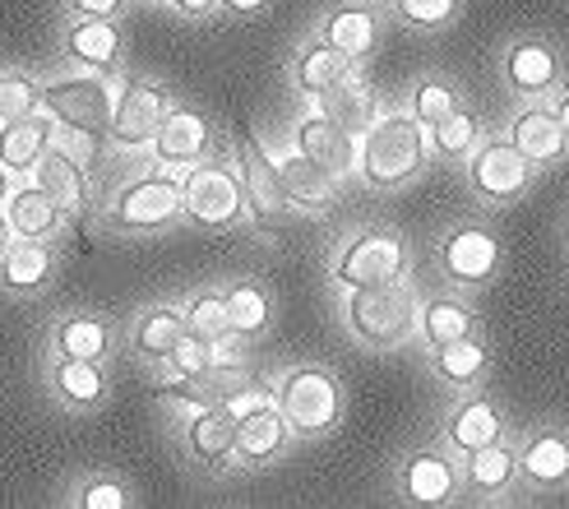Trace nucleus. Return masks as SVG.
Wrapping results in <instances>:
<instances>
[{"mask_svg":"<svg viewBox=\"0 0 569 509\" xmlns=\"http://www.w3.org/2000/svg\"><path fill=\"white\" fill-rule=\"evenodd\" d=\"M431 158V126H421L412 111H385L357 139V172L366 186L393 190L412 181Z\"/></svg>","mask_w":569,"mask_h":509,"instance_id":"1","label":"nucleus"},{"mask_svg":"<svg viewBox=\"0 0 569 509\" xmlns=\"http://www.w3.org/2000/svg\"><path fill=\"white\" fill-rule=\"evenodd\" d=\"M172 222H181V177L172 167L130 177L102 200V228L121 237H153L167 232Z\"/></svg>","mask_w":569,"mask_h":509,"instance_id":"2","label":"nucleus"},{"mask_svg":"<svg viewBox=\"0 0 569 509\" xmlns=\"http://www.w3.org/2000/svg\"><path fill=\"white\" fill-rule=\"evenodd\" d=\"M121 89H126L121 70H66L42 79V111L56 126L107 130Z\"/></svg>","mask_w":569,"mask_h":509,"instance_id":"3","label":"nucleus"},{"mask_svg":"<svg viewBox=\"0 0 569 509\" xmlns=\"http://www.w3.org/2000/svg\"><path fill=\"white\" fill-rule=\"evenodd\" d=\"M273 403L288 417L292 436L301 440H320L338 427L343 417V385L325 366H292L273 380Z\"/></svg>","mask_w":569,"mask_h":509,"instance_id":"4","label":"nucleus"},{"mask_svg":"<svg viewBox=\"0 0 569 509\" xmlns=\"http://www.w3.org/2000/svg\"><path fill=\"white\" fill-rule=\"evenodd\" d=\"M181 218L199 232H232L246 218L241 172L232 162L199 158L181 167Z\"/></svg>","mask_w":569,"mask_h":509,"instance_id":"5","label":"nucleus"},{"mask_svg":"<svg viewBox=\"0 0 569 509\" xmlns=\"http://www.w3.org/2000/svg\"><path fill=\"white\" fill-rule=\"evenodd\" d=\"M343 320L352 338L366 348H398L417 329V301L403 282H380V288H348Z\"/></svg>","mask_w":569,"mask_h":509,"instance_id":"6","label":"nucleus"},{"mask_svg":"<svg viewBox=\"0 0 569 509\" xmlns=\"http://www.w3.org/2000/svg\"><path fill=\"white\" fill-rule=\"evenodd\" d=\"M167 111H172V89H162L153 79H126L117 111H111V121H107V144L121 153L149 149Z\"/></svg>","mask_w":569,"mask_h":509,"instance_id":"7","label":"nucleus"},{"mask_svg":"<svg viewBox=\"0 0 569 509\" xmlns=\"http://www.w3.org/2000/svg\"><path fill=\"white\" fill-rule=\"evenodd\" d=\"M408 250L393 232H361L333 260V278L343 288H380V282H403Z\"/></svg>","mask_w":569,"mask_h":509,"instance_id":"8","label":"nucleus"},{"mask_svg":"<svg viewBox=\"0 0 569 509\" xmlns=\"http://www.w3.org/2000/svg\"><path fill=\"white\" fill-rule=\"evenodd\" d=\"M237 172H241V194H246V218L260 232H278L282 222H288L292 204H288V194H282L273 153H264L254 139H246V153H241Z\"/></svg>","mask_w":569,"mask_h":509,"instance_id":"9","label":"nucleus"},{"mask_svg":"<svg viewBox=\"0 0 569 509\" xmlns=\"http://www.w3.org/2000/svg\"><path fill=\"white\" fill-rule=\"evenodd\" d=\"M292 149L301 158H310L316 167H325V172L343 186L352 172H357V134L343 130L338 121H329L325 111H306V117L297 121L292 130Z\"/></svg>","mask_w":569,"mask_h":509,"instance_id":"10","label":"nucleus"},{"mask_svg":"<svg viewBox=\"0 0 569 509\" xmlns=\"http://www.w3.org/2000/svg\"><path fill=\"white\" fill-rule=\"evenodd\" d=\"M468 181H472V190L481 194V200L505 204V200H519V194L528 190L532 162H528L515 144L496 139V144L477 149V158H472V167H468Z\"/></svg>","mask_w":569,"mask_h":509,"instance_id":"11","label":"nucleus"},{"mask_svg":"<svg viewBox=\"0 0 569 509\" xmlns=\"http://www.w3.org/2000/svg\"><path fill=\"white\" fill-rule=\"evenodd\" d=\"M47 393L66 412H93L107 403L111 380L102 361H79V357H51L47 361Z\"/></svg>","mask_w":569,"mask_h":509,"instance_id":"12","label":"nucleus"},{"mask_svg":"<svg viewBox=\"0 0 569 509\" xmlns=\"http://www.w3.org/2000/svg\"><path fill=\"white\" fill-rule=\"evenodd\" d=\"M209 144H213V126L204 111H194V107H177L162 117L158 134H153V158L162 167H172V172H181V167L199 162V158H209Z\"/></svg>","mask_w":569,"mask_h":509,"instance_id":"13","label":"nucleus"},{"mask_svg":"<svg viewBox=\"0 0 569 509\" xmlns=\"http://www.w3.org/2000/svg\"><path fill=\"white\" fill-rule=\"evenodd\" d=\"M121 23L117 19H70L61 33V56L70 70H121Z\"/></svg>","mask_w":569,"mask_h":509,"instance_id":"14","label":"nucleus"},{"mask_svg":"<svg viewBox=\"0 0 569 509\" xmlns=\"http://www.w3.org/2000/svg\"><path fill=\"white\" fill-rule=\"evenodd\" d=\"M51 357H79V361H107L117 348V329L98 310H66L47 329Z\"/></svg>","mask_w":569,"mask_h":509,"instance_id":"15","label":"nucleus"},{"mask_svg":"<svg viewBox=\"0 0 569 509\" xmlns=\"http://www.w3.org/2000/svg\"><path fill=\"white\" fill-rule=\"evenodd\" d=\"M56 278V246L33 237H10L0 250V292L6 297H38Z\"/></svg>","mask_w":569,"mask_h":509,"instance_id":"16","label":"nucleus"},{"mask_svg":"<svg viewBox=\"0 0 569 509\" xmlns=\"http://www.w3.org/2000/svg\"><path fill=\"white\" fill-rule=\"evenodd\" d=\"M440 269L459 288H477L500 269V241L487 228H459L440 246Z\"/></svg>","mask_w":569,"mask_h":509,"instance_id":"17","label":"nucleus"},{"mask_svg":"<svg viewBox=\"0 0 569 509\" xmlns=\"http://www.w3.org/2000/svg\"><path fill=\"white\" fill-rule=\"evenodd\" d=\"M186 449H190V459L194 463H204V468H227V463H237V421L232 412H227L218 399L209 403H199L186 412Z\"/></svg>","mask_w":569,"mask_h":509,"instance_id":"18","label":"nucleus"},{"mask_svg":"<svg viewBox=\"0 0 569 509\" xmlns=\"http://www.w3.org/2000/svg\"><path fill=\"white\" fill-rule=\"evenodd\" d=\"M6 218H10V232L14 237H33V241H56L66 232V213L56 209V200L51 194L33 181V177H23V181H14L10 186V194H6Z\"/></svg>","mask_w":569,"mask_h":509,"instance_id":"19","label":"nucleus"},{"mask_svg":"<svg viewBox=\"0 0 569 509\" xmlns=\"http://www.w3.org/2000/svg\"><path fill=\"white\" fill-rule=\"evenodd\" d=\"M278 181H282V194H288V204L297 213H329L338 204V181L325 172V167H316L310 158H301L297 149L278 153Z\"/></svg>","mask_w":569,"mask_h":509,"instance_id":"20","label":"nucleus"},{"mask_svg":"<svg viewBox=\"0 0 569 509\" xmlns=\"http://www.w3.org/2000/svg\"><path fill=\"white\" fill-rule=\"evenodd\" d=\"M51 117L47 111H33V117H6L0 121V167L23 181L33 177V167L42 162V153L51 149Z\"/></svg>","mask_w":569,"mask_h":509,"instance_id":"21","label":"nucleus"},{"mask_svg":"<svg viewBox=\"0 0 569 509\" xmlns=\"http://www.w3.org/2000/svg\"><path fill=\"white\" fill-rule=\"evenodd\" d=\"M310 102H316V111H325L329 121H338L343 130H352L357 139H361V130H366V126H371V121L380 117V102H376L371 79H361L352 66H348L343 74H338L320 98H310Z\"/></svg>","mask_w":569,"mask_h":509,"instance_id":"22","label":"nucleus"},{"mask_svg":"<svg viewBox=\"0 0 569 509\" xmlns=\"http://www.w3.org/2000/svg\"><path fill=\"white\" fill-rule=\"evenodd\" d=\"M292 440V427H288V417L278 412V403H260V408H250L237 417V463H269L278 459L282 449H288Z\"/></svg>","mask_w":569,"mask_h":509,"instance_id":"23","label":"nucleus"},{"mask_svg":"<svg viewBox=\"0 0 569 509\" xmlns=\"http://www.w3.org/2000/svg\"><path fill=\"white\" fill-rule=\"evenodd\" d=\"M33 181L51 194L56 209H61L66 218H79L83 209L93 204V181H89V172H83L74 158H66L61 149H47V153H42V162L33 167Z\"/></svg>","mask_w":569,"mask_h":509,"instance_id":"24","label":"nucleus"},{"mask_svg":"<svg viewBox=\"0 0 569 509\" xmlns=\"http://www.w3.org/2000/svg\"><path fill=\"white\" fill-rule=\"evenodd\" d=\"M509 144H515L532 167H547V162H560L565 158L569 134L556 121V111L528 107V111H519V117H515V126H509Z\"/></svg>","mask_w":569,"mask_h":509,"instance_id":"25","label":"nucleus"},{"mask_svg":"<svg viewBox=\"0 0 569 509\" xmlns=\"http://www.w3.org/2000/svg\"><path fill=\"white\" fill-rule=\"evenodd\" d=\"M181 333H186L181 306H144L134 316V325H130V352L139 361H149V366H162Z\"/></svg>","mask_w":569,"mask_h":509,"instance_id":"26","label":"nucleus"},{"mask_svg":"<svg viewBox=\"0 0 569 509\" xmlns=\"http://www.w3.org/2000/svg\"><path fill=\"white\" fill-rule=\"evenodd\" d=\"M320 38L333 51H343L348 61H366V56L376 51V42H380V19H376L371 6H338L320 23Z\"/></svg>","mask_w":569,"mask_h":509,"instance_id":"27","label":"nucleus"},{"mask_svg":"<svg viewBox=\"0 0 569 509\" xmlns=\"http://www.w3.org/2000/svg\"><path fill=\"white\" fill-rule=\"evenodd\" d=\"M398 487H403V496L412 505H445L459 491V472H453V463L445 455H436V449H421V455H412L403 463V472H398Z\"/></svg>","mask_w":569,"mask_h":509,"instance_id":"28","label":"nucleus"},{"mask_svg":"<svg viewBox=\"0 0 569 509\" xmlns=\"http://www.w3.org/2000/svg\"><path fill=\"white\" fill-rule=\"evenodd\" d=\"M505 79H509V89L523 93V98H537V93H547L551 83L560 79V61H556V51L551 42H515L505 56Z\"/></svg>","mask_w":569,"mask_h":509,"instance_id":"29","label":"nucleus"},{"mask_svg":"<svg viewBox=\"0 0 569 509\" xmlns=\"http://www.w3.org/2000/svg\"><path fill=\"white\" fill-rule=\"evenodd\" d=\"M500 431H505V417H500V408H496L491 399H468V403H459V408L449 412V427H445L449 445L459 449V455H472V449L500 440Z\"/></svg>","mask_w":569,"mask_h":509,"instance_id":"30","label":"nucleus"},{"mask_svg":"<svg viewBox=\"0 0 569 509\" xmlns=\"http://www.w3.org/2000/svg\"><path fill=\"white\" fill-rule=\"evenodd\" d=\"M348 66H352V61H348L343 51H333L325 38H316V42H306V47L297 51V61H292V83H297V93H301V98H320Z\"/></svg>","mask_w":569,"mask_h":509,"instance_id":"31","label":"nucleus"},{"mask_svg":"<svg viewBox=\"0 0 569 509\" xmlns=\"http://www.w3.org/2000/svg\"><path fill=\"white\" fill-rule=\"evenodd\" d=\"M519 472L532 487H560L569 477V440L560 431H542L532 436L528 449L519 455Z\"/></svg>","mask_w":569,"mask_h":509,"instance_id":"32","label":"nucleus"},{"mask_svg":"<svg viewBox=\"0 0 569 509\" xmlns=\"http://www.w3.org/2000/svg\"><path fill=\"white\" fill-rule=\"evenodd\" d=\"M222 301H227V325H232L237 333H246V338H260L273 325V297L254 278L232 282V288L222 292Z\"/></svg>","mask_w":569,"mask_h":509,"instance_id":"33","label":"nucleus"},{"mask_svg":"<svg viewBox=\"0 0 569 509\" xmlns=\"http://www.w3.org/2000/svg\"><path fill=\"white\" fill-rule=\"evenodd\" d=\"M417 329H421V338L431 348L453 343V338H468L472 333V310L463 301H449V297L426 301V306H417Z\"/></svg>","mask_w":569,"mask_h":509,"instance_id":"34","label":"nucleus"},{"mask_svg":"<svg viewBox=\"0 0 569 509\" xmlns=\"http://www.w3.org/2000/svg\"><path fill=\"white\" fill-rule=\"evenodd\" d=\"M515 472H519V455L509 445H500V440H491V445H481V449H472L468 455V487H477V491H505L509 482H515Z\"/></svg>","mask_w":569,"mask_h":509,"instance_id":"35","label":"nucleus"},{"mask_svg":"<svg viewBox=\"0 0 569 509\" xmlns=\"http://www.w3.org/2000/svg\"><path fill=\"white\" fill-rule=\"evenodd\" d=\"M431 366H436V376L449 380V385H472L481 371H487V348H481L472 333L468 338H453V343H440L436 348Z\"/></svg>","mask_w":569,"mask_h":509,"instance_id":"36","label":"nucleus"},{"mask_svg":"<svg viewBox=\"0 0 569 509\" xmlns=\"http://www.w3.org/2000/svg\"><path fill=\"white\" fill-rule=\"evenodd\" d=\"M477 139H481V121L472 117V111L453 107L445 121L431 126V153H440V158H468L477 149Z\"/></svg>","mask_w":569,"mask_h":509,"instance_id":"37","label":"nucleus"},{"mask_svg":"<svg viewBox=\"0 0 569 509\" xmlns=\"http://www.w3.org/2000/svg\"><path fill=\"white\" fill-rule=\"evenodd\" d=\"M51 149H61L66 158H74L83 172H98L102 153H107V130H79V126H51Z\"/></svg>","mask_w":569,"mask_h":509,"instance_id":"38","label":"nucleus"},{"mask_svg":"<svg viewBox=\"0 0 569 509\" xmlns=\"http://www.w3.org/2000/svg\"><path fill=\"white\" fill-rule=\"evenodd\" d=\"M42 111V79L28 70H0V121Z\"/></svg>","mask_w":569,"mask_h":509,"instance_id":"39","label":"nucleus"},{"mask_svg":"<svg viewBox=\"0 0 569 509\" xmlns=\"http://www.w3.org/2000/svg\"><path fill=\"white\" fill-rule=\"evenodd\" d=\"M181 316H186V333L204 338V343L232 329V325H227V301H222V292H194V297L181 306Z\"/></svg>","mask_w":569,"mask_h":509,"instance_id":"40","label":"nucleus"},{"mask_svg":"<svg viewBox=\"0 0 569 509\" xmlns=\"http://www.w3.org/2000/svg\"><path fill=\"white\" fill-rule=\"evenodd\" d=\"M162 366H167V376H172V380H190V385L209 380V343H204V338H194V333H181L177 348L167 352Z\"/></svg>","mask_w":569,"mask_h":509,"instance_id":"41","label":"nucleus"},{"mask_svg":"<svg viewBox=\"0 0 569 509\" xmlns=\"http://www.w3.org/2000/svg\"><path fill=\"white\" fill-rule=\"evenodd\" d=\"M70 505L79 509H126L134 505L130 487L121 482V477H83V482L70 491Z\"/></svg>","mask_w":569,"mask_h":509,"instance_id":"42","label":"nucleus"},{"mask_svg":"<svg viewBox=\"0 0 569 509\" xmlns=\"http://www.w3.org/2000/svg\"><path fill=\"white\" fill-rule=\"evenodd\" d=\"M250 361V338L227 329L218 338H209V376H241Z\"/></svg>","mask_w":569,"mask_h":509,"instance_id":"43","label":"nucleus"},{"mask_svg":"<svg viewBox=\"0 0 569 509\" xmlns=\"http://www.w3.org/2000/svg\"><path fill=\"white\" fill-rule=\"evenodd\" d=\"M453 107H459V102H453V89H449V83H440V79L417 83V93H412V117H417L421 126L445 121Z\"/></svg>","mask_w":569,"mask_h":509,"instance_id":"44","label":"nucleus"},{"mask_svg":"<svg viewBox=\"0 0 569 509\" xmlns=\"http://www.w3.org/2000/svg\"><path fill=\"white\" fill-rule=\"evenodd\" d=\"M393 10L412 28H445L459 10V0H393Z\"/></svg>","mask_w":569,"mask_h":509,"instance_id":"45","label":"nucleus"},{"mask_svg":"<svg viewBox=\"0 0 569 509\" xmlns=\"http://www.w3.org/2000/svg\"><path fill=\"white\" fill-rule=\"evenodd\" d=\"M70 19H121L130 0H61Z\"/></svg>","mask_w":569,"mask_h":509,"instance_id":"46","label":"nucleus"},{"mask_svg":"<svg viewBox=\"0 0 569 509\" xmlns=\"http://www.w3.org/2000/svg\"><path fill=\"white\" fill-rule=\"evenodd\" d=\"M177 14H186V19H209V14H218V0H167Z\"/></svg>","mask_w":569,"mask_h":509,"instance_id":"47","label":"nucleus"},{"mask_svg":"<svg viewBox=\"0 0 569 509\" xmlns=\"http://www.w3.org/2000/svg\"><path fill=\"white\" fill-rule=\"evenodd\" d=\"M264 6H269V0H218V10H227V14H241V19H246V14H260Z\"/></svg>","mask_w":569,"mask_h":509,"instance_id":"48","label":"nucleus"},{"mask_svg":"<svg viewBox=\"0 0 569 509\" xmlns=\"http://www.w3.org/2000/svg\"><path fill=\"white\" fill-rule=\"evenodd\" d=\"M10 237H14V232H10V218H6V209H0V250L10 246Z\"/></svg>","mask_w":569,"mask_h":509,"instance_id":"49","label":"nucleus"},{"mask_svg":"<svg viewBox=\"0 0 569 509\" xmlns=\"http://www.w3.org/2000/svg\"><path fill=\"white\" fill-rule=\"evenodd\" d=\"M556 121H560V126H565V134H569V93H565V98H560V107H556Z\"/></svg>","mask_w":569,"mask_h":509,"instance_id":"50","label":"nucleus"},{"mask_svg":"<svg viewBox=\"0 0 569 509\" xmlns=\"http://www.w3.org/2000/svg\"><path fill=\"white\" fill-rule=\"evenodd\" d=\"M10 186H14V177L6 172V167H0V204H6V194H10Z\"/></svg>","mask_w":569,"mask_h":509,"instance_id":"51","label":"nucleus"}]
</instances>
